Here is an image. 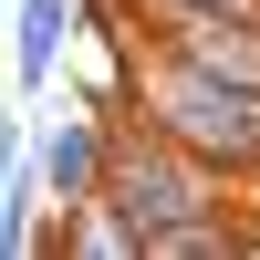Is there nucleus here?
<instances>
[{
    "mask_svg": "<svg viewBox=\"0 0 260 260\" xmlns=\"http://www.w3.org/2000/svg\"><path fill=\"white\" fill-rule=\"evenodd\" d=\"M198 11H250V21H260V0H198Z\"/></svg>",
    "mask_w": 260,
    "mask_h": 260,
    "instance_id": "obj_9",
    "label": "nucleus"
},
{
    "mask_svg": "<svg viewBox=\"0 0 260 260\" xmlns=\"http://www.w3.org/2000/svg\"><path fill=\"white\" fill-rule=\"evenodd\" d=\"M94 198L136 229V260H146V240H156V229L208 219V208H219V167L187 156V146L156 136V125H104V177H94Z\"/></svg>",
    "mask_w": 260,
    "mask_h": 260,
    "instance_id": "obj_2",
    "label": "nucleus"
},
{
    "mask_svg": "<svg viewBox=\"0 0 260 260\" xmlns=\"http://www.w3.org/2000/svg\"><path fill=\"white\" fill-rule=\"evenodd\" d=\"M62 250H94V260H136V229H125L104 198H83V208H62Z\"/></svg>",
    "mask_w": 260,
    "mask_h": 260,
    "instance_id": "obj_6",
    "label": "nucleus"
},
{
    "mask_svg": "<svg viewBox=\"0 0 260 260\" xmlns=\"http://www.w3.org/2000/svg\"><path fill=\"white\" fill-rule=\"evenodd\" d=\"M146 31H156L167 52L208 62V73H229V83H260V21H250V11H198V0H146Z\"/></svg>",
    "mask_w": 260,
    "mask_h": 260,
    "instance_id": "obj_3",
    "label": "nucleus"
},
{
    "mask_svg": "<svg viewBox=\"0 0 260 260\" xmlns=\"http://www.w3.org/2000/svg\"><path fill=\"white\" fill-rule=\"evenodd\" d=\"M240 250V229L219 219V208H208V219H177V229H156V240H146V260H229Z\"/></svg>",
    "mask_w": 260,
    "mask_h": 260,
    "instance_id": "obj_7",
    "label": "nucleus"
},
{
    "mask_svg": "<svg viewBox=\"0 0 260 260\" xmlns=\"http://www.w3.org/2000/svg\"><path fill=\"white\" fill-rule=\"evenodd\" d=\"M125 115L156 125V136H177L187 156H208L219 177H260V83H229V73H208V62L167 52V42H146V52L125 62Z\"/></svg>",
    "mask_w": 260,
    "mask_h": 260,
    "instance_id": "obj_1",
    "label": "nucleus"
},
{
    "mask_svg": "<svg viewBox=\"0 0 260 260\" xmlns=\"http://www.w3.org/2000/svg\"><path fill=\"white\" fill-rule=\"evenodd\" d=\"M21 167H31V115H21V104H0V198H11Z\"/></svg>",
    "mask_w": 260,
    "mask_h": 260,
    "instance_id": "obj_8",
    "label": "nucleus"
},
{
    "mask_svg": "<svg viewBox=\"0 0 260 260\" xmlns=\"http://www.w3.org/2000/svg\"><path fill=\"white\" fill-rule=\"evenodd\" d=\"M73 21H83V0H11V83L21 94H42V83L62 73Z\"/></svg>",
    "mask_w": 260,
    "mask_h": 260,
    "instance_id": "obj_5",
    "label": "nucleus"
},
{
    "mask_svg": "<svg viewBox=\"0 0 260 260\" xmlns=\"http://www.w3.org/2000/svg\"><path fill=\"white\" fill-rule=\"evenodd\" d=\"M0 11H11V0H0Z\"/></svg>",
    "mask_w": 260,
    "mask_h": 260,
    "instance_id": "obj_10",
    "label": "nucleus"
},
{
    "mask_svg": "<svg viewBox=\"0 0 260 260\" xmlns=\"http://www.w3.org/2000/svg\"><path fill=\"white\" fill-rule=\"evenodd\" d=\"M104 125H115L104 104H94V115H52V125H31V187H42V208H52V219L94 198V177H104Z\"/></svg>",
    "mask_w": 260,
    "mask_h": 260,
    "instance_id": "obj_4",
    "label": "nucleus"
}]
</instances>
